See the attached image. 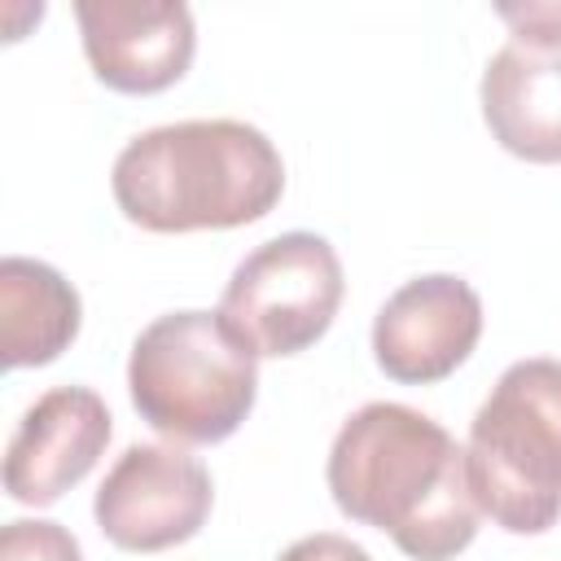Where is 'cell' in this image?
<instances>
[{
    "label": "cell",
    "instance_id": "4fadbf2b",
    "mask_svg": "<svg viewBox=\"0 0 561 561\" xmlns=\"http://www.w3.org/2000/svg\"><path fill=\"white\" fill-rule=\"evenodd\" d=\"M504 22H513V39H530V44H561V4H504L500 9Z\"/></svg>",
    "mask_w": 561,
    "mask_h": 561
},
{
    "label": "cell",
    "instance_id": "ba28073f",
    "mask_svg": "<svg viewBox=\"0 0 561 561\" xmlns=\"http://www.w3.org/2000/svg\"><path fill=\"white\" fill-rule=\"evenodd\" d=\"M92 75L127 96H149L184 79L197 31L180 0H79L75 4Z\"/></svg>",
    "mask_w": 561,
    "mask_h": 561
},
{
    "label": "cell",
    "instance_id": "8fae6325",
    "mask_svg": "<svg viewBox=\"0 0 561 561\" xmlns=\"http://www.w3.org/2000/svg\"><path fill=\"white\" fill-rule=\"evenodd\" d=\"M83 307L75 285L39 263L9 254L0 259V355L4 368L53 364L79 333Z\"/></svg>",
    "mask_w": 561,
    "mask_h": 561
},
{
    "label": "cell",
    "instance_id": "5bb4252c",
    "mask_svg": "<svg viewBox=\"0 0 561 561\" xmlns=\"http://www.w3.org/2000/svg\"><path fill=\"white\" fill-rule=\"evenodd\" d=\"M276 561H373L359 543H351L346 535H333V530H316L298 543H289Z\"/></svg>",
    "mask_w": 561,
    "mask_h": 561
},
{
    "label": "cell",
    "instance_id": "3957f363",
    "mask_svg": "<svg viewBox=\"0 0 561 561\" xmlns=\"http://www.w3.org/2000/svg\"><path fill=\"white\" fill-rule=\"evenodd\" d=\"M127 390L158 434L224 443L254 408L259 355L219 311H167L131 342Z\"/></svg>",
    "mask_w": 561,
    "mask_h": 561
},
{
    "label": "cell",
    "instance_id": "277c9868",
    "mask_svg": "<svg viewBox=\"0 0 561 561\" xmlns=\"http://www.w3.org/2000/svg\"><path fill=\"white\" fill-rule=\"evenodd\" d=\"M465 473L478 513L508 535H543L561 517V364L517 359L473 412Z\"/></svg>",
    "mask_w": 561,
    "mask_h": 561
},
{
    "label": "cell",
    "instance_id": "6da1fadb",
    "mask_svg": "<svg viewBox=\"0 0 561 561\" xmlns=\"http://www.w3.org/2000/svg\"><path fill=\"white\" fill-rule=\"evenodd\" d=\"M333 504L386 530L412 561H451L478 535L465 447L408 403H364L329 447Z\"/></svg>",
    "mask_w": 561,
    "mask_h": 561
},
{
    "label": "cell",
    "instance_id": "7c38bea8",
    "mask_svg": "<svg viewBox=\"0 0 561 561\" xmlns=\"http://www.w3.org/2000/svg\"><path fill=\"white\" fill-rule=\"evenodd\" d=\"M0 561H83V548L66 526L22 517L0 530Z\"/></svg>",
    "mask_w": 561,
    "mask_h": 561
},
{
    "label": "cell",
    "instance_id": "52a82bcc",
    "mask_svg": "<svg viewBox=\"0 0 561 561\" xmlns=\"http://www.w3.org/2000/svg\"><path fill=\"white\" fill-rule=\"evenodd\" d=\"M482 337V298L451 272H430L399 285L373 320L377 368L408 386L451 377Z\"/></svg>",
    "mask_w": 561,
    "mask_h": 561
},
{
    "label": "cell",
    "instance_id": "30bf717a",
    "mask_svg": "<svg viewBox=\"0 0 561 561\" xmlns=\"http://www.w3.org/2000/svg\"><path fill=\"white\" fill-rule=\"evenodd\" d=\"M482 118L526 162H561V44L508 39L482 70Z\"/></svg>",
    "mask_w": 561,
    "mask_h": 561
},
{
    "label": "cell",
    "instance_id": "9c48e42d",
    "mask_svg": "<svg viewBox=\"0 0 561 561\" xmlns=\"http://www.w3.org/2000/svg\"><path fill=\"white\" fill-rule=\"evenodd\" d=\"M110 443V408L88 386H57L39 394L4 451V491L18 504H57L92 473Z\"/></svg>",
    "mask_w": 561,
    "mask_h": 561
},
{
    "label": "cell",
    "instance_id": "8992f818",
    "mask_svg": "<svg viewBox=\"0 0 561 561\" xmlns=\"http://www.w3.org/2000/svg\"><path fill=\"white\" fill-rule=\"evenodd\" d=\"M210 500L215 486L197 456L162 443H136L105 473L92 513L110 543L127 552H162L206 526Z\"/></svg>",
    "mask_w": 561,
    "mask_h": 561
},
{
    "label": "cell",
    "instance_id": "7a4b0ae2",
    "mask_svg": "<svg viewBox=\"0 0 561 561\" xmlns=\"http://www.w3.org/2000/svg\"><path fill=\"white\" fill-rule=\"evenodd\" d=\"M114 202L145 232L241 228L285 193L276 145L237 118H188L140 131L114 158Z\"/></svg>",
    "mask_w": 561,
    "mask_h": 561
},
{
    "label": "cell",
    "instance_id": "5b68a950",
    "mask_svg": "<svg viewBox=\"0 0 561 561\" xmlns=\"http://www.w3.org/2000/svg\"><path fill=\"white\" fill-rule=\"evenodd\" d=\"M346 280L337 250L316 232H280L250 250L224 285L219 316L254 355H298L324 337Z\"/></svg>",
    "mask_w": 561,
    "mask_h": 561
}]
</instances>
